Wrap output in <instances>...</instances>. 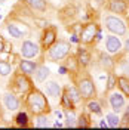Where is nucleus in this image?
Masks as SVG:
<instances>
[{
    "instance_id": "f257e3e1",
    "label": "nucleus",
    "mask_w": 129,
    "mask_h": 130,
    "mask_svg": "<svg viewBox=\"0 0 129 130\" xmlns=\"http://www.w3.org/2000/svg\"><path fill=\"white\" fill-rule=\"evenodd\" d=\"M25 105L28 108V111L33 112L34 115H39V114H48L49 109V104L48 99L45 96V93L40 92L37 89H31L27 95L25 99Z\"/></svg>"
},
{
    "instance_id": "f03ea898",
    "label": "nucleus",
    "mask_w": 129,
    "mask_h": 130,
    "mask_svg": "<svg viewBox=\"0 0 129 130\" xmlns=\"http://www.w3.org/2000/svg\"><path fill=\"white\" fill-rule=\"evenodd\" d=\"M68 53H70V43L64 41V40H59L58 43L55 41L48 49V58L50 61H54V62H58V61L67 58Z\"/></svg>"
},
{
    "instance_id": "7ed1b4c3",
    "label": "nucleus",
    "mask_w": 129,
    "mask_h": 130,
    "mask_svg": "<svg viewBox=\"0 0 129 130\" xmlns=\"http://www.w3.org/2000/svg\"><path fill=\"white\" fill-rule=\"evenodd\" d=\"M104 25L108 31H111L113 34H116V36H125V34H126V25H125V22H123L122 19H119L117 16H111V15L105 16Z\"/></svg>"
},
{
    "instance_id": "20e7f679",
    "label": "nucleus",
    "mask_w": 129,
    "mask_h": 130,
    "mask_svg": "<svg viewBox=\"0 0 129 130\" xmlns=\"http://www.w3.org/2000/svg\"><path fill=\"white\" fill-rule=\"evenodd\" d=\"M12 84L16 89V92H19V93H28L33 89L31 81L28 80V75L24 73L16 74L15 77H14V80H12Z\"/></svg>"
},
{
    "instance_id": "39448f33",
    "label": "nucleus",
    "mask_w": 129,
    "mask_h": 130,
    "mask_svg": "<svg viewBox=\"0 0 129 130\" xmlns=\"http://www.w3.org/2000/svg\"><path fill=\"white\" fill-rule=\"evenodd\" d=\"M77 89L80 92L82 99H91V98L95 96V84L91 78H82L77 83Z\"/></svg>"
},
{
    "instance_id": "423d86ee",
    "label": "nucleus",
    "mask_w": 129,
    "mask_h": 130,
    "mask_svg": "<svg viewBox=\"0 0 129 130\" xmlns=\"http://www.w3.org/2000/svg\"><path fill=\"white\" fill-rule=\"evenodd\" d=\"M97 36V25L95 24H86L80 31V41L85 44L92 43Z\"/></svg>"
},
{
    "instance_id": "0eeeda50",
    "label": "nucleus",
    "mask_w": 129,
    "mask_h": 130,
    "mask_svg": "<svg viewBox=\"0 0 129 130\" xmlns=\"http://www.w3.org/2000/svg\"><path fill=\"white\" fill-rule=\"evenodd\" d=\"M45 93L50 99L59 101L61 96H62V89H61V86L58 84L57 81H46V84H45Z\"/></svg>"
},
{
    "instance_id": "6e6552de",
    "label": "nucleus",
    "mask_w": 129,
    "mask_h": 130,
    "mask_svg": "<svg viewBox=\"0 0 129 130\" xmlns=\"http://www.w3.org/2000/svg\"><path fill=\"white\" fill-rule=\"evenodd\" d=\"M21 55L24 58H27V59L36 58L39 55V46L30 40H25L22 43V46H21Z\"/></svg>"
},
{
    "instance_id": "1a4fd4ad",
    "label": "nucleus",
    "mask_w": 129,
    "mask_h": 130,
    "mask_svg": "<svg viewBox=\"0 0 129 130\" xmlns=\"http://www.w3.org/2000/svg\"><path fill=\"white\" fill-rule=\"evenodd\" d=\"M57 41V28L55 27H48L43 36H42V46L45 49H49Z\"/></svg>"
},
{
    "instance_id": "9d476101",
    "label": "nucleus",
    "mask_w": 129,
    "mask_h": 130,
    "mask_svg": "<svg viewBox=\"0 0 129 130\" xmlns=\"http://www.w3.org/2000/svg\"><path fill=\"white\" fill-rule=\"evenodd\" d=\"M108 102L113 108V111L116 112H120L125 106V95L123 93H119V92H113L110 98H108Z\"/></svg>"
},
{
    "instance_id": "9b49d317",
    "label": "nucleus",
    "mask_w": 129,
    "mask_h": 130,
    "mask_svg": "<svg viewBox=\"0 0 129 130\" xmlns=\"http://www.w3.org/2000/svg\"><path fill=\"white\" fill-rule=\"evenodd\" d=\"M122 49V41L116 36H108L105 39V50L108 53H117Z\"/></svg>"
},
{
    "instance_id": "f8f14e48",
    "label": "nucleus",
    "mask_w": 129,
    "mask_h": 130,
    "mask_svg": "<svg viewBox=\"0 0 129 130\" xmlns=\"http://www.w3.org/2000/svg\"><path fill=\"white\" fill-rule=\"evenodd\" d=\"M3 102H5V106L9 111H16L19 108V101L14 93H6L5 98H3Z\"/></svg>"
},
{
    "instance_id": "ddd939ff",
    "label": "nucleus",
    "mask_w": 129,
    "mask_h": 130,
    "mask_svg": "<svg viewBox=\"0 0 129 130\" xmlns=\"http://www.w3.org/2000/svg\"><path fill=\"white\" fill-rule=\"evenodd\" d=\"M108 9L113 12V13H125L128 10V5L126 2L123 0H111L108 3Z\"/></svg>"
},
{
    "instance_id": "4468645a",
    "label": "nucleus",
    "mask_w": 129,
    "mask_h": 130,
    "mask_svg": "<svg viewBox=\"0 0 129 130\" xmlns=\"http://www.w3.org/2000/svg\"><path fill=\"white\" fill-rule=\"evenodd\" d=\"M36 68H37V64H36V62H33V61H27V58H25L24 61H21V62H19V71H21V73H24V74H27V75L34 74Z\"/></svg>"
},
{
    "instance_id": "2eb2a0df",
    "label": "nucleus",
    "mask_w": 129,
    "mask_h": 130,
    "mask_svg": "<svg viewBox=\"0 0 129 130\" xmlns=\"http://www.w3.org/2000/svg\"><path fill=\"white\" fill-rule=\"evenodd\" d=\"M49 74H50V70H49L48 67L40 65L34 71V78H36V81H39V83H43V81H46V78L49 77Z\"/></svg>"
},
{
    "instance_id": "dca6fc26",
    "label": "nucleus",
    "mask_w": 129,
    "mask_h": 130,
    "mask_svg": "<svg viewBox=\"0 0 129 130\" xmlns=\"http://www.w3.org/2000/svg\"><path fill=\"white\" fill-rule=\"evenodd\" d=\"M25 2L30 8L37 10V12H45L46 10V2L45 0H25Z\"/></svg>"
},
{
    "instance_id": "f3484780",
    "label": "nucleus",
    "mask_w": 129,
    "mask_h": 130,
    "mask_svg": "<svg viewBox=\"0 0 129 130\" xmlns=\"http://www.w3.org/2000/svg\"><path fill=\"white\" fill-rule=\"evenodd\" d=\"M117 86H119V89L122 90V93L125 95V96H129V78L128 77H117Z\"/></svg>"
},
{
    "instance_id": "a211bd4d",
    "label": "nucleus",
    "mask_w": 129,
    "mask_h": 130,
    "mask_svg": "<svg viewBox=\"0 0 129 130\" xmlns=\"http://www.w3.org/2000/svg\"><path fill=\"white\" fill-rule=\"evenodd\" d=\"M65 92H67V95H68V98L71 99L74 104H77L79 101L82 99V96H80V92H79V89L77 87H65Z\"/></svg>"
},
{
    "instance_id": "6ab92c4d",
    "label": "nucleus",
    "mask_w": 129,
    "mask_h": 130,
    "mask_svg": "<svg viewBox=\"0 0 129 130\" xmlns=\"http://www.w3.org/2000/svg\"><path fill=\"white\" fill-rule=\"evenodd\" d=\"M77 61H79V64H80L82 67H86V65L89 64L91 56H89V53L85 49H79V52H77Z\"/></svg>"
},
{
    "instance_id": "aec40b11",
    "label": "nucleus",
    "mask_w": 129,
    "mask_h": 130,
    "mask_svg": "<svg viewBox=\"0 0 129 130\" xmlns=\"http://www.w3.org/2000/svg\"><path fill=\"white\" fill-rule=\"evenodd\" d=\"M65 126L67 127H74V126H77V118H76V115L73 112V109H65Z\"/></svg>"
},
{
    "instance_id": "412c9836",
    "label": "nucleus",
    "mask_w": 129,
    "mask_h": 130,
    "mask_svg": "<svg viewBox=\"0 0 129 130\" xmlns=\"http://www.w3.org/2000/svg\"><path fill=\"white\" fill-rule=\"evenodd\" d=\"M49 126V120H48V114H39L36 115V127L39 129H45Z\"/></svg>"
},
{
    "instance_id": "4be33fe9",
    "label": "nucleus",
    "mask_w": 129,
    "mask_h": 130,
    "mask_svg": "<svg viewBox=\"0 0 129 130\" xmlns=\"http://www.w3.org/2000/svg\"><path fill=\"white\" fill-rule=\"evenodd\" d=\"M8 32L10 34V37H14V39H22V37H24L22 30H19V28H18L16 25H14V24L8 25Z\"/></svg>"
},
{
    "instance_id": "5701e85b",
    "label": "nucleus",
    "mask_w": 129,
    "mask_h": 130,
    "mask_svg": "<svg viewBox=\"0 0 129 130\" xmlns=\"http://www.w3.org/2000/svg\"><path fill=\"white\" fill-rule=\"evenodd\" d=\"M15 123L18 124V126H22V127H25L27 124H28V114L27 112H18L15 117Z\"/></svg>"
},
{
    "instance_id": "b1692460",
    "label": "nucleus",
    "mask_w": 129,
    "mask_h": 130,
    "mask_svg": "<svg viewBox=\"0 0 129 130\" xmlns=\"http://www.w3.org/2000/svg\"><path fill=\"white\" fill-rule=\"evenodd\" d=\"M9 74H12V65L6 61H0V75L6 77Z\"/></svg>"
},
{
    "instance_id": "393cba45",
    "label": "nucleus",
    "mask_w": 129,
    "mask_h": 130,
    "mask_svg": "<svg viewBox=\"0 0 129 130\" xmlns=\"http://www.w3.org/2000/svg\"><path fill=\"white\" fill-rule=\"evenodd\" d=\"M105 118H107V123H108L110 127H119L120 126V118L116 114H107Z\"/></svg>"
},
{
    "instance_id": "a878e982",
    "label": "nucleus",
    "mask_w": 129,
    "mask_h": 130,
    "mask_svg": "<svg viewBox=\"0 0 129 130\" xmlns=\"http://www.w3.org/2000/svg\"><path fill=\"white\" fill-rule=\"evenodd\" d=\"M88 108H89V111H91V112L97 114V115H99V114L102 112V109H101V105L98 104L97 101H91V102L88 104Z\"/></svg>"
},
{
    "instance_id": "bb28decb",
    "label": "nucleus",
    "mask_w": 129,
    "mask_h": 130,
    "mask_svg": "<svg viewBox=\"0 0 129 130\" xmlns=\"http://www.w3.org/2000/svg\"><path fill=\"white\" fill-rule=\"evenodd\" d=\"M99 59H101V64H102L104 68H107V70H111V68H113V62H111V59H110L108 56H105L104 53L101 55Z\"/></svg>"
},
{
    "instance_id": "cd10ccee",
    "label": "nucleus",
    "mask_w": 129,
    "mask_h": 130,
    "mask_svg": "<svg viewBox=\"0 0 129 130\" xmlns=\"http://www.w3.org/2000/svg\"><path fill=\"white\" fill-rule=\"evenodd\" d=\"M86 120H88V118H86L85 115H80V117L77 118V126H79V127H88L89 123L86 121Z\"/></svg>"
},
{
    "instance_id": "c85d7f7f",
    "label": "nucleus",
    "mask_w": 129,
    "mask_h": 130,
    "mask_svg": "<svg viewBox=\"0 0 129 130\" xmlns=\"http://www.w3.org/2000/svg\"><path fill=\"white\" fill-rule=\"evenodd\" d=\"M114 81H117V78L114 77L113 74H110V77H108V84H107V90H111L114 87Z\"/></svg>"
},
{
    "instance_id": "c756f323",
    "label": "nucleus",
    "mask_w": 129,
    "mask_h": 130,
    "mask_svg": "<svg viewBox=\"0 0 129 130\" xmlns=\"http://www.w3.org/2000/svg\"><path fill=\"white\" fill-rule=\"evenodd\" d=\"M3 49H5V43H3V40H0V53L3 52Z\"/></svg>"
},
{
    "instance_id": "7c9ffc66",
    "label": "nucleus",
    "mask_w": 129,
    "mask_h": 130,
    "mask_svg": "<svg viewBox=\"0 0 129 130\" xmlns=\"http://www.w3.org/2000/svg\"><path fill=\"white\" fill-rule=\"evenodd\" d=\"M125 49H126V50L129 52V39H128L126 41H125Z\"/></svg>"
},
{
    "instance_id": "2f4dec72",
    "label": "nucleus",
    "mask_w": 129,
    "mask_h": 130,
    "mask_svg": "<svg viewBox=\"0 0 129 130\" xmlns=\"http://www.w3.org/2000/svg\"><path fill=\"white\" fill-rule=\"evenodd\" d=\"M54 127H62V124H61V123H55V124H54Z\"/></svg>"
},
{
    "instance_id": "473e14b6",
    "label": "nucleus",
    "mask_w": 129,
    "mask_h": 130,
    "mask_svg": "<svg viewBox=\"0 0 129 130\" xmlns=\"http://www.w3.org/2000/svg\"><path fill=\"white\" fill-rule=\"evenodd\" d=\"M95 2H97V3H98V5H102V3H104V2H105V0H95Z\"/></svg>"
}]
</instances>
